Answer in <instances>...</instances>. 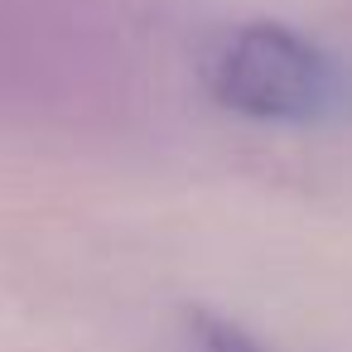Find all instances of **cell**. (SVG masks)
Here are the masks:
<instances>
[{"instance_id":"1","label":"cell","mask_w":352,"mask_h":352,"mask_svg":"<svg viewBox=\"0 0 352 352\" xmlns=\"http://www.w3.org/2000/svg\"><path fill=\"white\" fill-rule=\"evenodd\" d=\"M203 82L217 107L280 126L323 121L347 102L342 68L314 39L270 20L227 30L203 58Z\"/></svg>"},{"instance_id":"2","label":"cell","mask_w":352,"mask_h":352,"mask_svg":"<svg viewBox=\"0 0 352 352\" xmlns=\"http://www.w3.org/2000/svg\"><path fill=\"white\" fill-rule=\"evenodd\" d=\"M188 352H275V347L256 342L251 333H241V328L227 323V318L193 314V318H188Z\"/></svg>"}]
</instances>
